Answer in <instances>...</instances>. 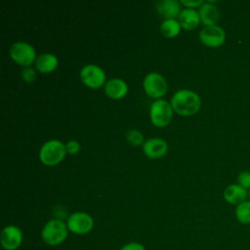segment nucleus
I'll list each match as a JSON object with an SVG mask.
<instances>
[{
  "mask_svg": "<svg viewBox=\"0 0 250 250\" xmlns=\"http://www.w3.org/2000/svg\"><path fill=\"white\" fill-rule=\"evenodd\" d=\"M170 104L173 110L178 114L189 116L199 110L201 100L195 92L188 89H181L173 94Z\"/></svg>",
  "mask_w": 250,
  "mask_h": 250,
  "instance_id": "nucleus-1",
  "label": "nucleus"
},
{
  "mask_svg": "<svg viewBox=\"0 0 250 250\" xmlns=\"http://www.w3.org/2000/svg\"><path fill=\"white\" fill-rule=\"evenodd\" d=\"M68 231L66 223L53 219L44 225L41 230V238L49 246H58L66 239Z\"/></svg>",
  "mask_w": 250,
  "mask_h": 250,
  "instance_id": "nucleus-2",
  "label": "nucleus"
},
{
  "mask_svg": "<svg viewBox=\"0 0 250 250\" xmlns=\"http://www.w3.org/2000/svg\"><path fill=\"white\" fill-rule=\"evenodd\" d=\"M65 145L59 140H49L39 149V159L47 166L59 164L65 156Z\"/></svg>",
  "mask_w": 250,
  "mask_h": 250,
  "instance_id": "nucleus-3",
  "label": "nucleus"
},
{
  "mask_svg": "<svg viewBox=\"0 0 250 250\" xmlns=\"http://www.w3.org/2000/svg\"><path fill=\"white\" fill-rule=\"evenodd\" d=\"M149 117L152 124L156 127L167 126L173 117L171 104L165 100H155L149 107Z\"/></svg>",
  "mask_w": 250,
  "mask_h": 250,
  "instance_id": "nucleus-4",
  "label": "nucleus"
},
{
  "mask_svg": "<svg viewBox=\"0 0 250 250\" xmlns=\"http://www.w3.org/2000/svg\"><path fill=\"white\" fill-rule=\"evenodd\" d=\"M9 54L14 62L24 67H28L37 59L33 46L22 41L12 44Z\"/></svg>",
  "mask_w": 250,
  "mask_h": 250,
  "instance_id": "nucleus-5",
  "label": "nucleus"
},
{
  "mask_svg": "<svg viewBox=\"0 0 250 250\" xmlns=\"http://www.w3.org/2000/svg\"><path fill=\"white\" fill-rule=\"evenodd\" d=\"M66 226L70 232L83 235L90 232L94 227V219L85 212H74L66 220Z\"/></svg>",
  "mask_w": 250,
  "mask_h": 250,
  "instance_id": "nucleus-6",
  "label": "nucleus"
},
{
  "mask_svg": "<svg viewBox=\"0 0 250 250\" xmlns=\"http://www.w3.org/2000/svg\"><path fill=\"white\" fill-rule=\"evenodd\" d=\"M79 76L83 84L91 89H99L105 82V73L97 64L90 63L84 65L80 70Z\"/></svg>",
  "mask_w": 250,
  "mask_h": 250,
  "instance_id": "nucleus-7",
  "label": "nucleus"
},
{
  "mask_svg": "<svg viewBox=\"0 0 250 250\" xmlns=\"http://www.w3.org/2000/svg\"><path fill=\"white\" fill-rule=\"evenodd\" d=\"M145 92L153 99H159L165 95L167 91V82L163 75L157 72H149L143 81Z\"/></svg>",
  "mask_w": 250,
  "mask_h": 250,
  "instance_id": "nucleus-8",
  "label": "nucleus"
},
{
  "mask_svg": "<svg viewBox=\"0 0 250 250\" xmlns=\"http://www.w3.org/2000/svg\"><path fill=\"white\" fill-rule=\"evenodd\" d=\"M21 229L14 225L6 226L0 234V243L5 250H17L22 243Z\"/></svg>",
  "mask_w": 250,
  "mask_h": 250,
  "instance_id": "nucleus-9",
  "label": "nucleus"
},
{
  "mask_svg": "<svg viewBox=\"0 0 250 250\" xmlns=\"http://www.w3.org/2000/svg\"><path fill=\"white\" fill-rule=\"evenodd\" d=\"M199 40L207 47L217 48L224 44L226 40V33L219 25L205 26L199 32Z\"/></svg>",
  "mask_w": 250,
  "mask_h": 250,
  "instance_id": "nucleus-10",
  "label": "nucleus"
},
{
  "mask_svg": "<svg viewBox=\"0 0 250 250\" xmlns=\"http://www.w3.org/2000/svg\"><path fill=\"white\" fill-rule=\"evenodd\" d=\"M167 150L168 145L161 138H151L143 144V151L148 158H161L166 154Z\"/></svg>",
  "mask_w": 250,
  "mask_h": 250,
  "instance_id": "nucleus-11",
  "label": "nucleus"
},
{
  "mask_svg": "<svg viewBox=\"0 0 250 250\" xmlns=\"http://www.w3.org/2000/svg\"><path fill=\"white\" fill-rule=\"evenodd\" d=\"M155 6L158 14L165 20L175 19L181 13V3L178 0H160Z\"/></svg>",
  "mask_w": 250,
  "mask_h": 250,
  "instance_id": "nucleus-12",
  "label": "nucleus"
},
{
  "mask_svg": "<svg viewBox=\"0 0 250 250\" xmlns=\"http://www.w3.org/2000/svg\"><path fill=\"white\" fill-rule=\"evenodd\" d=\"M200 21L205 26L216 25L220 19V13L218 8L213 2H204L198 10Z\"/></svg>",
  "mask_w": 250,
  "mask_h": 250,
  "instance_id": "nucleus-13",
  "label": "nucleus"
},
{
  "mask_svg": "<svg viewBox=\"0 0 250 250\" xmlns=\"http://www.w3.org/2000/svg\"><path fill=\"white\" fill-rule=\"evenodd\" d=\"M223 196L228 203L232 205H238L246 200L248 196V191L238 184H232L225 188Z\"/></svg>",
  "mask_w": 250,
  "mask_h": 250,
  "instance_id": "nucleus-14",
  "label": "nucleus"
},
{
  "mask_svg": "<svg viewBox=\"0 0 250 250\" xmlns=\"http://www.w3.org/2000/svg\"><path fill=\"white\" fill-rule=\"evenodd\" d=\"M128 92V86L126 82L120 78H111L104 84V93L110 99L118 100Z\"/></svg>",
  "mask_w": 250,
  "mask_h": 250,
  "instance_id": "nucleus-15",
  "label": "nucleus"
},
{
  "mask_svg": "<svg viewBox=\"0 0 250 250\" xmlns=\"http://www.w3.org/2000/svg\"><path fill=\"white\" fill-rule=\"evenodd\" d=\"M178 21L181 26L187 30H192L196 28L201 21L198 12L190 8H186L182 10L178 17Z\"/></svg>",
  "mask_w": 250,
  "mask_h": 250,
  "instance_id": "nucleus-16",
  "label": "nucleus"
},
{
  "mask_svg": "<svg viewBox=\"0 0 250 250\" xmlns=\"http://www.w3.org/2000/svg\"><path fill=\"white\" fill-rule=\"evenodd\" d=\"M58 66V59L54 54L44 53L37 57L35 61V67L39 72L50 73Z\"/></svg>",
  "mask_w": 250,
  "mask_h": 250,
  "instance_id": "nucleus-17",
  "label": "nucleus"
},
{
  "mask_svg": "<svg viewBox=\"0 0 250 250\" xmlns=\"http://www.w3.org/2000/svg\"><path fill=\"white\" fill-rule=\"evenodd\" d=\"M181 24L176 19L164 20L160 25V32L166 38L177 36L181 31Z\"/></svg>",
  "mask_w": 250,
  "mask_h": 250,
  "instance_id": "nucleus-18",
  "label": "nucleus"
},
{
  "mask_svg": "<svg viewBox=\"0 0 250 250\" xmlns=\"http://www.w3.org/2000/svg\"><path fill=\"white\" fill-rule=\"evenodd\" d=\"M235 218L240 224H250V200H245L236 205Z\"/></svg>",
  "mask_w": 250,
  "mask_h": 250,
  "instance_id": "nucleus-19",
  "label": "nucleus"
},
{
  "mask_svg": "<svg viewBox=\"0 0 250 250\" xmlns=\"http://www.w3.org/2000/svg\"><path fill=\"white\" fill-rule=\"evenodd\" d=\"M126 139L128 141V143H130L133 146H140L142 145L144 142V136L142 134L141 131L136 130V129H131L129 131H127L126 133Z\"/></svg>",
  "mask_w": 250,
  "mask_h": 250,
  "instance_id": "nucleus-20",
  "label": "nucleus"
},
{
  "mask_svg": "<svg viewBox=\"0 0 250 250\" xmlns=\"http://www.w3.org/2000/svg\"><path fill=\"white\" fill-rule=\"evenodd\" d=\"M238 185L244 188L245 189H250V172L249 171H242L237 176Z\"/></svg>",
  "mask_w": 250,
  "mask_h": 250,
  "instance_id": "nucleus-21",
  "label": "nucleus"
},
{
  "mask_svg": "<svg viewBox=\"0 0 250 250\" xmlns=\"http://www.w3.org/2000/svg\"><path fill=\"white\" fill-rule=\"evenodd\" d=\"M21 78H22L25 82H27V83L33 82V81L35 80V78H36V72H35V70H34L32 67H30V66L24 67V68L21 70Z\"/></svg>",
  "mask_w": 250,
  "mask_h": 250,
  "instance_id": "nucleus-22",
  "label": "nucleus"
},
{
  "mask_svg": "<svg viewBox=\"0 0 250 250\" xmlns=\"http://www.w3.org/2000/svg\"><path fill=\"white\" fill-rule=\"evenodd\" d=\"M65 149H66L67 153L75 154V153H77L80 150V144L77 141H75V140L68 141L65 144Z\"/></svg>",
  "mask_w": 250,
  "mask_h": 250,
  "instance_id": "nucleus-23",
  "label": "nucleus"
},
{
  "mask_svg": "<svg viewBox=\"0 0 250 250\" xmlns=\"http://www.w3.org/2000/svg\"><path fill=\"white\" fill-rule=\"evenodd\" d=\"M119 250H146V248L139 242H129L123 245Z\"/></svg>",
  "mask_w": 250,
  "mask_h": 250,
  "instance_id": "nucleus-24",
  "label": "nucleus"
},
{
  "mask_svg": "<svg viewBox=\"0 0 250 250\" xmlns=\"http://www.w3.org/2000/svg\"><path fill=\"white\" fill-rule=\"evenodd\" d=\"M180 3L188 8L193 9L195 7H200L204 2L202 0H181Z\"/></svg>",
  "mask_w": 250,
  "mask_h": 250,
  "instance_id": "nucleus-25",
  "label": "nucleus"
},
{
  "mask_svg": "<svg viewBox=\"0 0 250 250\" xmlns=\"http://www.w3.org/2000/svg\"><path fill=\"white\" fill-rule=\"evenodd\" d=\"M248 196H249V198H250V189H249V191H248Z\"/></svg>",
  "mask_w": 250,
  "mask_h": 250,
  "instance_id": "nucleus-26",
  "label": "nucleus"
}]
</instances>
